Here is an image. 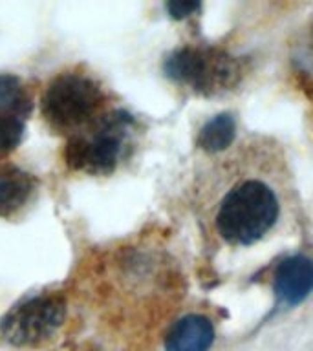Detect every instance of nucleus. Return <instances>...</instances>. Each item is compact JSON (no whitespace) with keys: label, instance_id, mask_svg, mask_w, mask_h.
<instances>
[{"label":"nucleus","instance_id":"9b49d317","mask_svg":"<svg viewBox=\"0 0 313 351\" xmlns=\"http://www.w3.org/2000/svg\"><path fill=\"white\" fill-rule=\"evenodd\" d=\"M24 136V121L13 115H0V152L8 154L19 147Z\"/></svg>","mask_w":313,"mask_h":351},{"label":"nucleus","instance_id":"7ed1b4c3","mask_svg":"<svg viewBox=\"0 0 313 351\" xmlns=\"http://www.w3.org/2000/svg\"><path fill=\"white\" fill-rule=\"evenodd\" d=\"M103 92L92 77L65 71L54 77L40 99V112L55 132L77 134L97 114Z\"/></svg>","mask_w":313,"mask_h":351},{"label":"nucleus","instance_id":"20e7f679","mask_svg":"<svg viewBox=\"0 0 313 351\" xmlns=\"http://www.w3.org/2000/svg\"><path fill=\"white\" fill-rule=\"evenodd\" d=\"M66 317L65 300L37 295L16 304L0 320V337L11 346H37L54 337Z\"/></svg>","mask_w":313,"mask_h":351},{"label":"nucleus","instance_id":"6e6552de","mask_svg":"<svg viewBox=\"0 0 313 351\" xmlns=\"http://www.w3.org/2000/svg\"><path fill=\"white\" fill-rule=\"evenodd\" d=\"M37 181L21 169L5 170L0 174V216L10 218L24 208L33 196Z\"/></svg>","mask_w":313,"mask_h":351},{"label":"nucleus","instance_id":"39448f33","mask_svg":"<svg viewBox=\"0 0 313 351\" xmlns=\"http://www.w3.org/2000/svg\"><path fill=\"white\" fill-rule=\"evenodd\" d=\"M165 73L194 90L213 92L235 82L238 66L227 53L213 49L180 48L165 59Z\"/></svg>","mask_w":313,"mask_h":351},{"label":"nucleus","instance_id":"423d86ee","mask_svg":"<svg viewBox=\"0 0 313 351\" xmlns=\"http://www.w3.org/2000/svg\"><path fill=\"white\" fill-rule=\"evenodd\" d=\"M275 293L280 300L297 306L313 291V262L306 256H290L279 263L273 276Z\"/></svg>","mask_w":313,"mask_h":351},{"label":"nucleus","instance_id":"0eeeda50","mask_svg":"<svg viewBox=\"0 0 313 351\" xmlns=\"http://www.w3.org/2000/svg\"><path fill=\"white\" fill-rule=\"evenodd\" d=\"M214 342V328L202 315H185L176 320L165 337L167 351H207Z\"/></svg>","mask_w":313,"mask_h":351},{"label":"nucleus","instance_id":"f8f14e48","mask_svg":"<svg viewBox=\"0 0 313 351\" xmlns=\"http://www.w3.org/2000/svg\"><path fill=\"white\" fill-rule=\"evenodd\" d=\"M200 8V2H187V0H178V2H169L167 4V11L169 15L176 21L180 19H187L189 15H192L194 11H198Z\"/></svg>","mask_w":313,"mask_h":351},{"label":"nucleus","instance_id":"1a4fd4ad","mask_svg":"<svg viewBox=\"0 0 313 351\" xmlns=\"http://www.w3.org/2000/svg\"><path fill=\"white\" fill-rule=\"evenodd\" d=\"M236 137V121L231 114H218L209 119L198 134V145L211 154L222 152L231 147Z\"/></svg>","mask_w":313,"mask_h":351},{"label":"nucleus","instance_id":"f257e3e1","mask_svg":"<svg viewBox=\"0 0 313 351\" xmlns=\"http://www.w3.org/2000/svg\"><path fill=\"white\" fill-rule=\"evenodd\" d=\"M279 216L280 203L273 189L260 180H246L220 203L216 229L233 245H251L273 229Z\"/></svg>","mask_w":313,"mask_h":351},{"label":"nucleus","instance_id":"9d476101","mask_svg":"<svg viewBox=\"0 0 313 351\" xmlns=\"http://www.w3.org/2000/svg\"><path fill=\"white\" fill-rule=\"evenodd\" d=\"M32 103L21 79L11 73H0V115L21 117L30 112Z\"/></svg>","mask_w":313,"mask_h":351},{"label":"nucleus","instance_id":"f03ea898","mask_svg":"<svg viewBox=\"0 0 313 351\" xmlns=\"http://www.w3.org/2000/svg\"><path fill=\"white\" fill-rule=\"evenodd\" d=\"M132 117L125 112H112L70 137L66 145V163L86 174H110L125 156L130 137Z\"/></svg>","mask_w":313,"mask_h":351}]
</instances>
